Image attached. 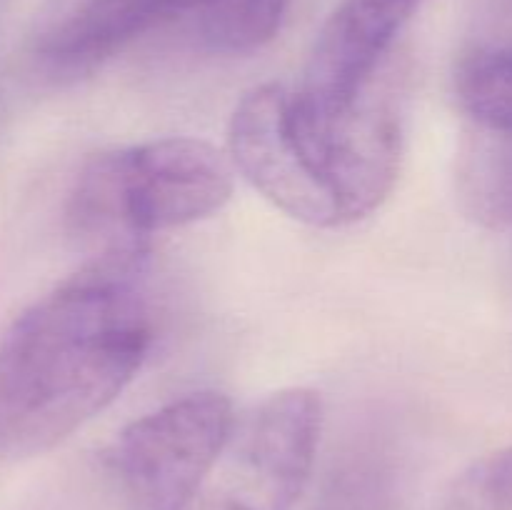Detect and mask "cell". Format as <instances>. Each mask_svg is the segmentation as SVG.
I'll return each mask as SVG.
<instances>
[{
  "mask_svg": "<svg viewBox=\"0 0 512 510\" xmlns=\"http://www.w3.org/2000/svg\"><path fill=\"white\" fill-rule=\"evenodd\" d=\"M148 248L98 253L0 338V455H35L108 408L153 340Z\"/></svg>",
  "mask_w": 512,
  "mask_h": 510,
  "instance_id": "1",
  "label": "cell"
},
{
  "mask_svg": "<svg viewBox=\"0 0 512 510\" xmlns=\"http://www.w3.org/2000/svg\"><path fill=\"white\" fill-rule=\"evenodd\" d=\"M233 163L198 138H158L88 158L68 195V228L95 253L148 248L160 230L198 223L233 195Z\"/></svg>",
  "mask_w": 512,
  "mask_h": 510,
  "instance_id": "2",
  "label": "cell"
},
{
  "mask_svg": "<svg viewBox=\"0 0 512 510\" xmlns=\"http://www.w3.org/2000/svg\"><path fill=\"white\" fill-rule=\"evenodd\" d=\"M288 8L290 0H40L25 45L40 75L75 80L163 28H183L210 53H255Z\"/></svg>",
  "mask_w": 512,
  "mask_h": 510,
  "instance_id": "3",
  "label": "cell"
},
{
  "mask_svg": "<svg viewBox=\"0 0 512 510\" xmlns=\"http://www.w3.org/2000/svg\"><path fill=\"white\" fill-rule=\"evenodd\" d=\"M233 428V403L223 393H188L125 425L110 448V468L135 510H188Z\"/></svg>",
  "mask_w": 512,
  "mask_h": 510,
  "instance_id": "4",
  "label": "cell"
},
{
  "mask_svg": "<svg viewBox=\"0 0 512 510\" xmlns=\"http://www.w3.org/2000/svg\"><path fill=\"white\" fill-rule=\"evenodd\" d=\"M293 115L310 168L333 200L340 225L378 210L393 193L403 158V128L390 93H375L373 85L338 115L310 113L293 93Z\"/></svg>",
  "mask_w": 512,
  "mask_h": 510,
  "instance_id": "5",
  "label": "cell"
},
{
  "mask_svg": "<svg viewBox=\"0 0 512 510\" xmlns=\"http://www.w3.org/2000/svg\"><path fill=\"white\" fill-rule=\"evenodd\" d=\"M323 430V403L308 388H285L238 420L225 448L230 495L250 510H293L305 493Z\"/></svg>",
  "mask_w": 512,
  "mask_h": 510,
  "instance_id": "6",
  "label": "cell"
},
{
  "mask_svg": "<svg viewBox=\"0 0 512 510\" xmlns=\"http://www.w3.org/2000/svg\"><path fill=\"white\" fill-rule=\"evenodd\" d=\"M228 155L233 168L285 215L315 228H340L338 213L305 158L293 90L265 83L245 93L230 118Z\"/></svg>",
  "mask_w": 512,
  "mask_h": 510,
  "instance_id": "7",
  "label": "cell"
},
{
  "mask_svg": "<svg viewBox=\"0 0 512 510\" xmlns=\"http://www.w3.org/2000/svg\"><path fill=\"white\" fill-rule=\"evenodd\" d=\"M428 0H338L320 28L295 90L315 115L353 108L378 80V70L405 25Z\"/></svg>",
  "mask_w": 512,
  "mask_h": 510,
  "instance_id": "8",
  "label": "cell"
},
{
  "mask_svg": "<svg viewBox=\"0 0 512 510\" xmlns=\"http://www.w3.org/2000/svg\"><path fill=\"white\" fill-rule=\"evenodd\" d=\"M453 180L465 218L485 230L512 228V130L465 123Z\"/></svg>",
  "mask_w": 512,
  "mask_h": 510,
  "instance_id": "9",
  "label": "cell"
},
{
  "mask_svg": "<svg viewBox=\"0 0 512 510\" xmlns=\"http://www.w3.org/2000/svg\"><path fill=\"white\" fill-rule=\"evenodd\" d=\"M455 100L468 123L512 130V43L465 55L455 70Z\"/></svg>",
  "mask_w": 512,
  "mask_h": 510,
  "instance_id": "10",
  "label": "cell"
},
{
  "mask_svg": "<svg viewBox=\"0 0 512 510\" xmlns=\"http://www.w3.org/2000/svg\"><path fill=\"white\" fill-rule=\"evenodd\" d=\"M458 510H512V445L485 455L455 485Z\"/></svg>",
  "mask_w": 512,
  "mask_h": 510,
  "instance_id": "11",
  "label": "cell"
},
{
  "mask_svg": "<svg viewBox=\"0 0 512 510\" xmlns=\"http://www.w3.org/2000/svg\"><path fill=\"white\" fill-rule=\"evenodd\" d=\"M188 510H250V508H245L243 503H238L235 498H230V495L220 493L218 490V493L213 495H200Z\"/></svg>",
  "mask_w": 512,
  "mask_h": 510,
  "instance_id": "12",
  "label": "cell"
}]
</instances>
